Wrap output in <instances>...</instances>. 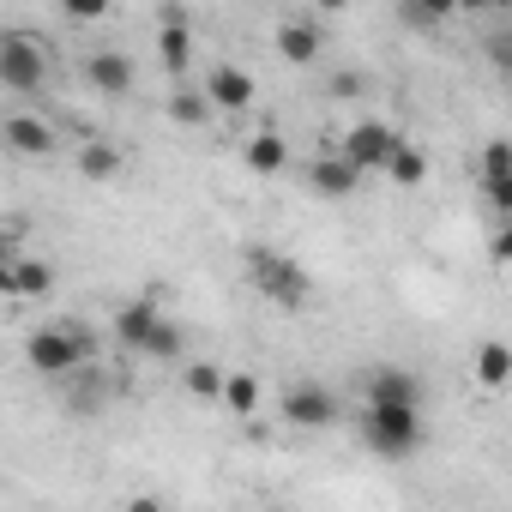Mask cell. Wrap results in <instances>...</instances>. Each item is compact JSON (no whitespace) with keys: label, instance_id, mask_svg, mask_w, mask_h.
<instances>
[{"label":"cell","instance_id":"6da1fadb","mask_svg":"<svg viewBox=\"0 0 512 512\" xmlns=\"http://www.w3.org/2000/svg\"><path fill=\"white\" fill-rule=\"evenodd\" d=\"M97 356H103V338L85 320H55V326H37L25 338V362L43 380H67L79 368H97Z\"/></svg>","mask_w":512,"mask_h":512},{"label":"cell","instance_id":"7a4b0ae2","mask_svg":"<svg viewBox=\"0 0 512 512\" xmlns=\"http://www.w3.org/2000/svg\"><path fill=\"white\" fill-rule=\"evenodd\" d=\"M247 278H253V290H260L272 308L302 314V308L314 302V278H308V266H296L290 253H278V247H266V241H253V247H247Z\"/></svg>","mask_w":512,"mask_h":512},{"label":"cell","instance_id":"3957f363","mask_svg":"<svg viewBox=\"0 0 512 512\" xmlns=\"http://www.w3.org/2000/svg\"><path fill=\"white\" fill-rule=\"evenodd\" d=\"M422 440H428V422H422V410H404V404H368L362 410V446L374 452V458H416L422 452Z\"/></svg>","mask_w":512,"mask_h":512},{"label":"cell","instance_id":"277c9868","mask_svg":"<svg viewBox=\"0 0 512 512\" xmlns=\"http://www.w3.org/2000/svg\"><path fill=\"white\" fill-rule=\"evenodd\" d=\"M43 85H49V49L31 31H0V91L43 97Z\"/></svg>","mask_w":512,"mask_h":512},{"label":"cell","instance_id":"5b68a950","mask_svg":"<svg viewBox=\"0 0 512 512\" xmlns=\"http://www.w3.org/2000/svg\"><path fill=\"white\" fill-rule=\"evenodd\" d=\"M278 410H284V422H290V428L320 434V428H332V422H338V392H332V386H320V380H290V386H284V398H278Z\"/></svg>","mask_w":512,"mask_h":512},{"label":"cell","instance_id":"8992f818","mask_svg":"<svg viewBox=\"0 0 512 512\" xmlns=\"http://www.w3.org/2000/svg\"><path fill=\"white\" fill-rule=\"evenodd\" d=\"M404 133L398 127H386V121H356L350 133H344V145H338V157L356 169V175H374V169H386V157H392V145H398Z\"/></svg>","mask_w":512,"mask_h":512},{"label":"cell","instance_id":"52a82bcc","mask_svg":"<svg viewBox=\"0 0 512 512\" xmlns=\"http://www.w3.org/2000/svg\"><path fill=\"white\" fill-rule=\"evenodd\" d=\"M362 398L368 404H404V410H422V374L416 368H398V362H380L362 374Z\"/></svg>","mask_w":512,"mask_h":512},{"label":"cell","instance_id":"ba28073f","mask_svg":"<svg viewBox=\"0 0 512 512\" xmlns=\"http://www.w3.org/2000/svg\"><path fill=\"white\" fill-rule=\"evenodd\" d=\"M199 91H205L211 115H217V109H223V115H241V109H247L253 97H260V85H253V73H247V67H235V61H217V67L205 73V85H199Z\"/></svg>","mask_w":512,"mask_h":512},{"label":"cell","instance_id":"9c48e42d","mask_svg":"<svg viewBox=\"0 0 512 512\" xmlns=\"http://www.w3.org/2000/svg\"><path fill=\"white\" fill-rule=\"evenodd\" d=\"M157 61H163V73L181 85V73H187V61H193V19H187V7H163V13H157Z\"/></svg>","mask_w":512,"mask_h":512},{"label":"cell","instance_id":"30bf717a","mask_svg":"<svg viewBox=\"0 0 512 512\" xmlns=\"http://www.w3.org/2000/svg\"><path fill=\"white\" fill-rule=\"evenodd\" d=\"M79 73H85V85H91L97 97H127V91L139 85V67H133L127 49H91Z\"/></svg>","mask_w":512,"mask_h":512},{"label":"cell","instance_id":"8fae6325","mask_svg":"<svg viewBox=\"0 0 512 512\" xmlns=\"http://www.w3.org/2000/svg\"><path fill=\"white\" fill-rule=\"evenodd\" d=\"M0 145H7L13 157H49L61 139H55V127H49L43 115H31V109H13L7 121H0Z\"/></svg>","mask_w":512,"mask_h":512},{"label":"cell","instance_id":"7c38bea8","mask_svg":"<svg viewBox=\"0 0 512 512\" xmlns=\"http://www.w3.org/2000/svg\"><path fill=\"white\" fill-rule=\"evenodd\" d=\"M272 49H278L290 67H314V61H320V49H326V31H320V19L296 13V19H284V25L272 31Z\"/></svg>","mask_w":512,"mask_h":512},{"label":"cell","instance_id":"4fadbf2b","mask_svg":"<svg viewBox=\"0 0 512 512\" xmlns=\"http://www.w3.org/2000/svg\"><path fill=\"white\" fill-rule=\"evenodd\" d=\"M157 320H163V302H157V290H145V296H133V302H121V314H115V344L139 356V350L151 344V332H157Z\"/></svg>","mask_w":512,"mask_h":512},{"label":"cell","instance_id":"5bb4252c","mask_svg":"<svg viewBox=\"0 0 512 512\" xmlns=\"http://www.w3.org/2000/svg\"><path fill=\"white\" fill-rule=\"evenodd\" d=\"M308 187H314L320 199H350V193L362 187V175H356L338 151H320V157L308 163Z\"/></svg>","mask_w":512,"mask_h":512},{"label":"cell","instance_id":"9a60e30c","mask_svg":"<svg viewBox=\"0 0 512 512\" xmlns=\"http://www.w3.org/2000/svg\"><path fill=\"white\" fill-rule=\"evenodd\" d=\"M241 163H247L253 175H284V169H290V139H284L278 127L253 133V139L241 145Z\"/></svg>","mask_w":512,"mask_h":512},{"label":"cell","instance_id":"2e32d148","mask_svg":"<svg viewBox=\"0 0 512 512\" xmlns=\"http://www.w3.org/2000/svg\"><path fill=\"white\" fill-rule=\"evenodd\" d=\"M229 416H253V410H260L266 404V386H260V374H247V368H235V374H223V398H217Z\"/></svg>","mask_w":512,"mask_h":512},{"label":"cell","instance_id":"e0dca14e","mask_svg":"<svg viewBox=\"0 0 512 512\" xmlns=\"http://www.w3.org/2000/svg\"><path fill=\"white\" fill-rule=\"evenodd\" d=\"M380 175H386L392 187H422V181H428V151H422V145H410V139H398Z\"/></svg>","mask_w":512,"mask_h":512},{"label":"cell","instance_id":"ac0fdd59","mask_svg":"<svg viewBox=\"0 0 512 512\" xmlns=\"http://www.w3.org/2000/svg\"><path fill=\"white\" fill-rule=\"evenodd\" d=\"M121 169H127V151H121V145H109V139L79 145V175H85V181H115Z\"/></svg>","mask_w":512,"mask_h":512},{"label":"cell","instance_id":"d6986e66","mask_svg":"<svg viewBox=\"0 0 512 512\" xmlns=\"http://www.w3.org/2000/svg\"><path fill=\"white\" fill-rule=\"evenodd\" d=\"M67 380H73V386H67V410H73V416H97L103 398H109V392H103V368H79V374H67Z\"/></svg>","mask_w":512,"mask_h":512},{"label":"cell","instance_id":"ffe728a7","mask_svg":"<svg viewBox=\"0 0 512 512\" xmlns=\"http://www.w3.org/2000/svg\"><path fill=\"white\" fill-rule=\"evenodd\" d=\"M169 121H175V127H211L205 91H199V85H175V91H169Z\"/></svg>","mask_w":512,"mask_h":512},{"label":"cell","instance_id":"44dd1931","mask_svg":"<svg viewBox=\"0 0 512 512\" xmlns=\"http://www.w3.org/2000/svg\"><path fill=\"white\" fill-rule=\"evenodd\" d=\"M512 380V350L500 344V338H488L482 350H476V386H488V392H500Z\"/></svg>","mask_w":512,"mask_h":512},{"label":"cell","instance_id":"7402d4cb","mask_svg":"<svg viewBox=\"0 0 512 512\" xmlns=\"http://www.w3.org/2000/svg\"><path fill=\"white\" fill-rule=\"evenodd\" d=\"M181 392L199 398V404H217V398H223V368H217V362H187V368H181Z\"/></svg>","mask_w":512,"mask_h":512},{"label":"cell","instance_id":"603a6c76","mask_svg":"<svg viewBox=\"0 0 512 512\" xmlns=\"http://www.w3.org/2000/svg\"><path fill=\"white\" fill-rule=\"evenodd\" d=\"M446 19H452L446 0H398V25L404 31H440Z\"/></svg>","mask_w":512,"mask_h":512},{"label":"cell","instance_id":"cb8c5ba5","mask_svg":"<svg viewBox=\"0 0 512 512\" xmlns=\"http://www.w3.org/2000/svg\"><path fill=\"white\" fill-rule=\"evenodd\" d=\"M55 290V266L49 260H13V296H49Z\"/></svg>","mask_w":512,"mask_h":512},{"label":"cell","instance_id":"d4e9b609","mask_svg":"<svg viewBox=\"0 0 512 512\" xmlns=\"http://www.w3.org/2000/svg\"><path fill=\"white\" fill-rule=\"evenodd\" d=\"M181 350H187V332H181V320H169V314H163V320H157V332H151V344H145L139 356H151V362H175Z\"/></svg>","mask_w":512,"mask_h":512},{"label":"cell","instance_id":"484cf974","mask_svg":"<svg viewBox=\"0 0 512 512\" xmlns=\"http://www.w3.org/2000/svg\"><path fill=\"white\" fill-rule=\"evenodd\" d=\"M326 97H332V103H356V97H368V73H356V67H338V73L326 79Z\"/></svg>","mask_w":512,"mask_h":512},{"label":"cell","instance_id":"4316f807","mask_svg":"<svg viewBox=\"0 0 512 512\" xmlns=\"http://www.w3.org/2000/svg\"><path fill=\"white\" fill-rule=\"evenodd\" d=\"M494 175H512V145L506 139H488L482 145V181H494Z\"/></svg>","mask_w":512,"mask_h":512},{"label":"cell","instance_id":"83f0119b","mask_svg":"<svg viewBox=\"0 0 512 512\" xmlns=\"http://www.w3.org/2000/svg\"><path fill=\"white\" fill-rule=\"evenodd\" d=\"M482 193H488V205L506 217L512 211V175H494V181H482Z\"/></svg>","mask_w":512,"mask_h":512},{"label":"cell","instance_id":"f1b7e54d","mask_svg":"<svg viewBox=\"0 0 512 512\" xmlns=\"http://www.w3.org/2000/svg\"><path fill=\"white\" fill-rule=\"evenodd\" d=\"M61 13H67L73 25H91V19H103L109 7H97V0H67V7H61Z\"/></svg>","mask_w":512,"mask_h":512},{"label":"cell","instance_id":"f546056e","mask_svg":"<svg viewBox=\"0 0 512 512\" xmlns=\"http://www.w3.org/2000/svg\"><path fill=\"white\" fill-rule=\"evenodd\" d=\"M488 253H494V266H506V260H512V229H506V223L488 235Z\"/></svg>","mask_w":512,"mask_h":512},{"label":"cell","instance_id":"4dcf8cb0","mask_svg":"<svg viewBox=\"0 0 512 512\" xmlns=\"http://www.w3.org/2000/svg\"><path fill=\"white\" fill-rule=\"evenodd\" d=\"M121 512H169V506H163V500H157V494H133V500H127V506H121Z\"/></svg>","mask_w":512,"mask_h":512},{"label":"cell","instance_id":"1f68e13d","mask_svg":"<svg viewBox=\"0 0 512 512\" xmlns=\"http://www.w3.org/2000/svg\"><path fill=\"white\" fill-rule=\"evenodd\" d=\"M7 260H19V235H13V229H0V266H7Z\"/></svg>","mask_w":512,"mask_h":512},{"label":"cell","instance_id":"d6a6232c","mask_svg":"<svg viewBox=\"0 0 512 512\" xmlns=\"http://www.w3.org/2000/svg\"><path fill=\"white\" fill-rule=\"evenodd\" d=\"M0 296H13V260L0 266Z\"/></svg>","mask_w":512,"mask_h":512}]
</instances>
